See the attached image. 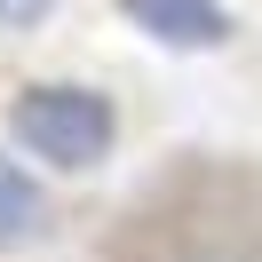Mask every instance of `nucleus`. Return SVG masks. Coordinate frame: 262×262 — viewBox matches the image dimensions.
I'll list each match as a JSON object with an SVG mask.
<instances>
[{
    "instance_id": "obj_1",
    "label": "nucleus",
    "mask_w": 262,
    "mask_h": 262,
    "mask_svg": "<svg viewBox=\"0 0 262 262\" xmlns=\"http://www.w3.org/2000/svg\"><path fill=\"white\" fill-rule=\"evenodd\" d=\"M8 135H16L40 167L88 175V167L112 159L119 112H112V96L88 88V80H32V88H16V103H8Z\"/></svg>"
},
{
    "instance_id": "obj_2",
    "label": "nucleus",
    "mask_w": 262,
    "mask_h": 262,
    "mask_svg": "<svg viewBox=\"0 0 262 262\" xmlns=\"http://www.w3.org/2000/svg\"><path fill=\"white\" fill-rule=\"evenodd\" d=\"M119 16H127L143 40H159V48H191V56L230 40L223 0H119Z\"/></svg>"
},
{
    "instance_id": "obj_3",
    "label": "nucleus",
    "mask_w": 262,
    "mask_h": 262,
    "mask_svg": "<svg viewBox=\"0 0 262 262\" xmlns=\"http://www.w3.org/2000/svg\"><path fill=\"white\" fill-rule=\"evenodd\" d=\"M48 230V207H40V183L24 175L16 159H0V246H24Z\"/></svg>"
},
{
    "instance_id": "obj_4",
    "label": "nucleus",
    "mask_w": 262,
    "mask_h": 262,
    "mask_svg": "<svg viewBox=\"0 0 262 262\" xmlns=\"http://www.w3.org/2000/svg\"><path fill=\"white\" fill-rule=\"evenodd\" d=\"M56 16V0H0V32H40Z\"/></svg>"
}]
</instances>
